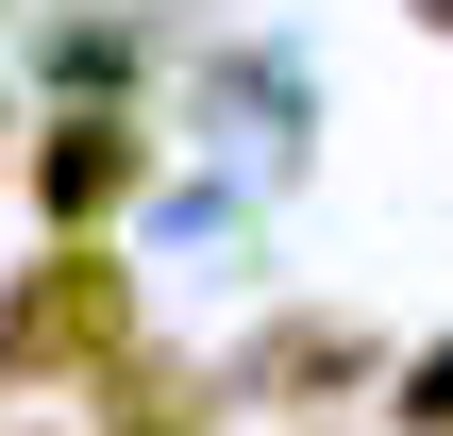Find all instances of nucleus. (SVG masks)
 <instances>
[{
  "label": "nucleus",
  "mask_w": 453,
  "mask_h": 436,
  "mask_svg": "<svg viewBox=\"0 0 453 436\" xmlns=\"http://www.w3.org/2000/svg\"><path fill=\"white\" fill-rule=\"evenodd\" d=\"M403 420H420V436H453V353H420V370H403Z\"/></svg>",
  "instance_id": "obj_3"
},
{
  "label": "nucleus",
  "mask_w": 453,
  "mask_h": 436,
  "mask_svg": "<svg viewBox=\"0 0 453 436\" xmlns=\"http://www.w3.org/2000/svg\"><path fill=\"white\" fill-rule=\"evenodd\" d=\"M118 436H202V420H168V403H134V420H118Z\"/></svg>",
  "instance_id": "obj_4"
},
{
  "label": "nucleus",
  "mask_w": 453,
  "mask_h": 436,
  "mask_svg": "<svg viewBox=\"0 0 453 436\" xmlns=\"http://www.w3.org/2000/svg\"><path fill=\"white\" fill-rule=\"evenodd\" d=\"M134 353V269L101 235H67L17 302H0V386H67V370H118Z\"/></svg>",
  "instance_id": "obj_1"
},
{
  "label": "nucleus",
  "mask_w": 453,
  "mask_h": 436,
  "mask_svg": "<svg viewBox=\"0 0 453 436\" xmlns=\"http://www.w3.org/2000/svg\"><path fill=\"white\" fill-rule=\"evenodd\" d=\"M151 185V151H134V118H67V134H34V202L67 218V235H101L118 202Z\"/></svg>",
  "instance_id": "obj_2"
},
{
  "label": "nucleus",
  "mask_w": 453,
  "mask_h": 436,
  "mask_svg": "<svg viewBox=\"0 0 453 436\" xmlns=\"http://www.w3.org/2000/svg\"><path fill=\"white\" fill-rule=\"evenodd\" d=\"M420 17H437V34H453V0H420Z\"/></svg>",
  "instance_id": "obj_5"
}]
</instances>
